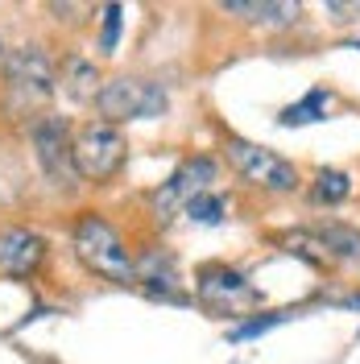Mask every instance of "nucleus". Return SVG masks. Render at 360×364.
Here are the masks:
<instances>
[{
  "instance_id": "20",
  "label": "nucleus",
  "mask_w": 360,
  "mask_h": 364,
  "mask_svg": "<svg viewBox=\"0 0 360 364\" xmlns=\"http://www.w3.org/2000/svg\"><path fill=\"white\" fill-rule=\"evenodd\" d=\"M356 50H360V42H356Z\"/></svg>"
},
{
  "instance_id": "6",
  "label": "nucleus",
  "mask_w": 360,
  "mask_h": 364,
  "mask_svg": "<svg viewBox=\"0 0 360 364\" xmlns=\"http://www.w3.org/2000/svg\"><path fill=\"white\" fill-rule=\"evenodd\" d=\"M211 182H216V161L211 158H186L170 178L162 182L158 195H154V211H158V220H174L179 211H186L199 195L211 191Z\"/></svg>"
},
{
  "instance_id": "15",
  "label": "nucleus",
  "mask_w": 360,
  "mask_h": 364,
  "mask_svg": "<svg viewBox=\"0 0 360 364\" xmlns=\"http://www.w3.org/2000/svg\"><path fill=\"white\" fill-rule=\"evenodd\" d=\"M352 195V182H348V174L344 170H319L315 174V199L319 203H344Z\"/></svg>"
},
{
  "instance_id": "10",
  "label": "nucleus",
  "mask_w": 360,
  "mask_h": 364,
  "mask_svg": "<svg viewBox=\"0 0 360 364\" xmlns=\"http://www.w3.org/2000/svg\"><path fill=\"white\" fill-rule=\"evenodd\" d=\"M137 282H145L149 294L179 298V273H174V261L162 257V252H145V257L137 261Z\"/></svg>"
},
{
  "instance_id": "9",
  "label": "nucleus",
  "mask_w": 360,
  "mask_h": 364,
  "mask_svg": "<svg viewBox=\"0 0 360 364\" xmlns=\"http://www.w3.org/2000/svg\"><path fill=\"white\" fill-rule=\"evenodd\" d=\"M199 294L207 302H236V298H253V286L245 282V273L228 265H207L199 269Z\"/></svg>"
},
{
  "instance_id": "12",
  "label": "nucleus",
  "mask_w": 360,
  "mask_h": 364,
  "mask_svg": "<svg viewBox=\"0 0 360 364\" xmlns=\"http://www.w3.org/2000/svg\"><path fill=\"white\" fill-rule=\"evenodd\" d=\"M327 108H332V91H327V87H315V91H307L298 104H290L286 112L277 116V124H282V129L315 124V120H323V116H327Z\"/></svg>"
},
{
  "instance_id": "4",
  "label": "nucleus",
  "mask_w": 360,
  "mask_h": 364,
  "mask_svg": "<svg viewBox=\"0 0 360 364\" xmlns=\"http://www.w3.org/2000/svg\"><path fill=\"white\" fill-rule=\"evenodd\" d=\"M228 161L236 166V174L253 186H261V191H277V195H286L298 186V170H294L286 158H277L273 149L265 145H253L245 136H228Z\"/></svg>"
},
{
  "instance_id": "18",
  "label": "nucleus",
  "mask_w": 360,
  "mask_h": 364,
  "mask_svg": "<svg viewBox=\"0 0 360 364\" xmlns=\"http://www.w3.org/2000/svg\"><path fill=\"white\" fill-rule=\"evenodd\" d=\"M100 13H104V29H100V50H104V54H112V50H116V38H120V13H125V9H120V4H104Z\"/></svg>"
},
{
  "instance_id": "5",
  "label": "nucleus",
  "mask_w": 360,
  "mask_h": 364,
  "mask_svg": "<svg viewBox=\"0 0 360 364\" xmlns=\"http://www.w3.org/2000/svg\"><path fill=\"white\" fill-rule=\"evenodd\" d=\"M9 91L17 108H38L54 95V63L46 58L42 46H21L9 54Z\"/></svg>"
},
{
  "instance_id": "11",
  "label": "nucleus",
  "mask_w": 360,
  "mask_h": 364,
  "mask_svg": "<svg viewBox=\"0 0 360 364\" xmlns=\"http://www.w3.org/2000/svg\"><path fill=\"white\" fill-rule=\"evenodd\" d=\"M224 13L245 17V21H253V25H265V29L298 21V4H248V0H228Z\"/></svg>"
},
{
  "instance_id": "13",
  "label": "nucleus",
  "mask_w": 360,
  "mask_h": 364,
  "mask_svg": "<svg viewBox=\"0 0 360 364\" xmlns=\"http://www.w3.org/2000/svg\"><path fill=\"white\" fill-rule=\"evenodd\" d=\"M63 91H67L70 100H79V104H88L100 95V75H95V63L88 58H70L67 70H63Z\"/></svg>"
},
{
  "instance_id": "7",
  "label": "nucleus",
  "mask_w": 360,
  "mask_h": 364,
  "mask_svg": "<svg viewBox=\"0 0 360 364\" xmlns=\"http://www.w3.org/2000/svg\"><path fill=\"white\" fill-rule=\"evenodd\" d=\"M33 149H38V161L50 174L54 186H75L79 170H75V158H70V141H67V120L63 116H42L33 124Z\"/></svg>"
},
{
  "instance_id": "8",
  "label": "nucleus",
  "mask_w": 360,
  "mask_h": 364,
  "mask_svg": "<svg viewBox=\"0 0 360 364\" xmlns=\"http://www.w3.org/2000/svg\"><path fill=\"white\" fill-rule=\"evenodd\" d=\"M46 257V240L29 228H9L0 232V273L9 277H29V273L42 265Z\"/></svg>"
},
{
  "instance_id": "1",
  "label": "nucleus",
  "mask_w": 360,
  "mask_h": 364,
  "mask_svg": "<svg viewBox=\"0 0 360 364\" xmlns=\"http://www.w3.org/2000/svg\"><path fill=\"white\" fill-rule=\"evenodd\" d=\"M70 245H75L79 261H83L91 273H100V277H108V282H125V286L137 282V261L129 257L125 240L116 236V228L108 224V220H100L95 211L79 215Z\"/></svg>"
},
{
  "instance_id": "2",
  "label": "nucleus",
  "mask_w": 360,
  "mask_h": 364,
  "mask_svg": "<svg viewBox=\"0 0 360 364\" xmlns=\"http://www.w3.org/2000/svg\"><path fill=\"white\" fill-rule=\"evenodd\" d=\"M125 136L116 124L108 120H91L83 124L75 141H70V158H75V170H79V178H91V182H104L112 178L116 170L125 166Z\"/></svg>"
},
{
  "instance_id": "19",
  "label": "nucleus",
  "mask_w": 360,
  "mask_h": 364,
  "mask_svg": "<svg viewBox=\"0 0 360 364\" xmlns=\"http://www.w3.org/2000/svg\"><path fill=\"white\" fill-rule=\"evenodd\" d=\"M0 63H4V54H0Z\"/></svg>"
},
{
  "instance_id": "16",
  "label": "nucleus",
  "mask_w": 360,
  "mask_h": 364,
  "mask_svg": "<svg viewBox=\"0 0 360 364\" xmlns=\"http://www.w3.org/2000/svg\"><path fill=\"white\" fill-rule=\"evenodd\" d=\"M282 245H286V252H298V257L311 261V265H327V261H332L327 245H323L319 236H311V232H294V236H286Z\"/></svg>"
},
{
  "instance_id": "3",
  "label": "nucleus",
  "mask_w": 360,
  "mask_h": 364,
  "mask_svg": "<svg viewBox=\"0 0 360 364\" xmlns=\"http://www.w3.org/2000/svg\"><path fill=\"white\" fill-rule=\"evenodd\" d=\"M166 91L149 79H137V75H120L112 83H104L100 95H95V108L100 116L116 124V120H154V116L166 112Z\"/></svg>"
},
{
  "instance_id": "17",
  "label": "nucleus",
  "mask_w": 360,
  "mask_h": 364,
  "mask_svg": "<svg viewBox=\"0 0 360 364\" xmlns=\"http://www.w3.org/2000/svg\"><path fill=\"white\" fill-rule=\"evenodd\" d=\"M224 211H228L224 199L207 191V195H199L195 203L186 207V220H191V224H220V220H224Z\"/></svg>"
},
{
  "instance_id": "14",
  "label": "nucleus",
  "mask_w": 360,
  "mask_h": 364,
  "mask_svg": "<svg viewBox=\"0 0 360 364\" xmlns=\"http://www.w3.org/2000/svg\"><path fill=\"white\" fill-rule=\"evenodd\" d=\"M315 236L327 245L332 257H344V261H360V228H348V224H319Z\"/></svg>"
}]
</instances>
